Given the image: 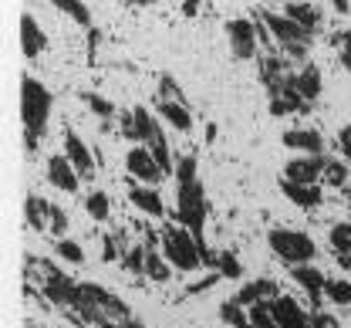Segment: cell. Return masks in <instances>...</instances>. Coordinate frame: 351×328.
I'll return each mask as SVG.
<instances>
[{"label":"cell","instance_id":"1","mask_svg":"<svg viewBox=\"0 0 351 328\" xmlns=\"http://www.w3.org/2000/svg\"><path fill=\"white\" fill-rule=\"evenodd\" d=\"M68 312H71L75 322L98 325V328H119L122 322L132 318L129 305H125L115 291H108V288H101V284H78L75 301H71Z\"/></svg>","mask_w":351,"mask_h":328},{"label":"cell","instance_id":"2","mask_svg":"<svg viewBox=\"0 0 351 328\" xmlns=\"http://www.w3.org/2000/svg\"><path fill=\"white\" fill-rule=\"evenodd\" d=\"M51 108H54L51 89H44L38 78L24 75L21 78V115H24V145H27V152H38L44 129H47V119H51Z\"/></svg>","mask_w":351,"mask_h":328},{"label":"cell","instance_id":"3","mask_svg":"<svg viewBox=\"0 0 351 328\" xmlns=\"http://www.w3.org/2000/svg\"><path fill=\"white\" fill-rule=\"evenodd\" d=\"M162 257L169 261L176 271H196L199 264H217V257L210 254L206 240H196L186 227H169L162 231Z\"/></svg>","mask_w":351,"mask_h":328},{"label":"cell","instance_id":"4","mask_svg":"<svg viewBox=\"0 0 351 328\" xmlns=\"http://www.w3.org/2000/svg\"><path fill=\"white\" fill-rule=\"evenodd\" d=\"M210 203H206V189L203 183H179V196H176V220L179 227H186L196 240H203V224H206Z\"/></svg>","mask_w":351,"mask_h":328},{"label":"cell","instance_id":"5","mask_svg":"<svg viewBox=\"0 0 351 328\" xmlns=\"http://www.w3.org/2000/svg\"><path fill=\"white\" fill-rule=\"evenodd\" d=\"M257 17L263 21L267 34L284 47L291 58H304L307 54V47H311V41H314V34H311V31H304L301 24H294L287 14H270V10H261Z\"/></svg>","mask_w":351,"mask_h":328},{"label":"cell","instance_id":"6","mask_svg":"<svg viewBox=\"0 0 351 328\" xmlns=\"http://www.w3.org/2000/svg\"><path fill=\"white\" fill-rule=\"evenodd\" d=\"M267 244H270V250L284 261V264H291V268H301V264H311L314 261V254H317V247H314V240L301 231H287V227H280V231H270L267 234Z\"/></svg>","mask_w":351,"mask_h":328},{"label":"cell","instance_id":"7","mask_svg":"<svg viewBox=\"0 0 351 328\" xmlns=\"http://www.w3.org/2000/svg\"><path fill=\"white\" fill-rule=\"evenodd\" d=\"M122 136L129 142H152L162 139V126H159V115H152L149 108H132L122 115Z\"/></svg>","mask_w":351,"mask_h":328},{"label":"cell","instance_id":"8","mask_svg":"<svg viewBox=\"0 0 351 328\" xmlns=\"http://www.w3.org/2000/svg\"><path fill=\"white\" fill-rule=\"evenodd\" d=\"M226 38H230V51H233V58L247 61V58H254V54H257V41H261V34H257V24H254L250 17H233V21L226 24Z\"/></svg>","mask_w":351,"mask_h":328},{"label":"cell","instance_id":"9","mask_svg":"<svg viewBox=\"0 0 351 328\" xmlns=\"http://www.w3.org/2000/svg\"><path fill=\"white\" fill-rule=\"evenodd\" d=\"M125 166H129V173L142 187H156V183L166 176V173L159 169V163H156V156H152L149 145H132L129 156H125Z\"/></svg>","mask_w":351,"mask_h":328},{"label":"cell","instance_id":"10","mask_svg":"<svg viewBox=\"0 0 351 328\" xmlns=\"http://www.w3.org/2000/svg\"><path fill=\"white\" fill-rule=\"evenodd\" d=\"M270 312H274L277 328H311L307 308L298 298H291V294H277V298L270 301Z\"/></svg>","mask_w":351,"mask_h":328},{"label":"cell","instance_id":"11","mask_svg":"<svg viewBox=\"0 0 351 328\" xmlns=\"http://www.w3.org/2000/svg\"><path fill=\"white\" fill-rule=\"evenodd\" d=\"M324 163L321 156H298L284 166V180L291 183H301V187H317V180L324 176Z\"/></svg>","mask_w":351,"mask_h":328},{"label":"cell","instance_id":"12","mask_svg":"<svg viewBox=\"0 0 351 328\" xmlns=\"http://www.w3.org/2000/svg\"><path fill=\"white\" fill-rule=\"evenodd\" d=\"M64 156H68V163L78 169L82 180H91V176H95V156H91L88 142L82 139L75 129H64Z\"/></svg>","mask_w":351,"mask_h":328},{"label":"cell","instance_id":"13","mask_svg":"<svg viewBox=\"0 0 351 328\" xmlns=\"http://www.w3.org/2000/svg\"><path fill=\"white\" fill-rule=\"evenodd\" d=\"M44 176H47L51 187L61 189V193H78V187H82V176H78V169L68 163V156H51Z\"/></svg>","mask_w":351,"mask_h":328},{"label":"cell","instance_id":"14","mask_svg":"<svg viewBox=\"0 0 351 328\" xmlns=\"http://www.w3.org/2000/svg\"><path fill=\"white\" fill-rule=\"evenodd\" d=\"M287 85L301 95L307 105H314V102H317V95H321V89H324V85H321V71H317L314 65H304L301 71H294V75L287 78Z\"/></svg>","mask_w":351,"mask_h":328},{"label":"cell","instance_id":"15","mask_svg":"<svg viewBox=\"0 0 351 328\" xmlns=\"http://www.w3.org/2000/svg\"><path fill=\"white\" fill-rule=\"evenodd\" d=\"M243 308H254V305H261V301H274L277 298V284L270 281V278H254V281H247L237 294H233Z\"/></svg>","mask_w":351,"mask_h":328},{"label":"cell","instance_id":"16","mask_svg":"<svg viewBox=\"0 0 351 328\" xmlns=\"http://www.w3.org/2000/svg\"><path fill=\"white\" fill-rule=\"evenodd\" d=\"M291 274H294V281L301 284L307 291V298H311V308L314 312H321V294H324V274L321 271H314L311 264H301V268H291Z\"/></svg>","mask_w":351,"mask_h":328},{"label":"cell","instance_id":"17","mask_svg":"<svg viewBox=\"0 0 351 328\" xmlns=\"http://www.w3.org/2000/svg\"><path fill=\"white\" fill-rule=\"evenodd\" d=\"M21 47H24L27 58H38L44 47H47V38H44V31L34 14H21Z\"/></svg>","mask_w":351,"mask_h":328},{"label":"cell","instance_id":"18","mask_svg":"<svg viewBox=\"0 0 351 328\" xmlns=\"http://www.w3.org/2000/svg\"><path fill=\"white\" fill-rule=\"evenodd\" d=\"M284 145L294 149V152H304V156H321L324 152V139L314 129H287L284 132Z\"/></svg>","mask_w":351,"mask_h":328},{"label":"cell","instance_id":"19","mask_svg":"<svg viewBox=\"0 0 351 328\" xmlns=\"http://www.w3.org/2000/svg\"><path fill=\"white\" fill-rule=\"evenodd\" d=\"M129 200L135 210H142V213H149V217H166V203H162V196L156 193V187H138V183H132Z\"/></svg>","mask_w":351,"mask_h":328},{"label":"cell","instance_id":"20","mask_svg":"<svg viewBox=\"0 0 351 328\" xmlns=\"http://www.w3.org/2000/svg\"><path fill=\"white\" fill-rule=\"evenodd\" d=\"M156 115H162V122H169L179 132H189L193 129V115H189V105H179V102H159L156 98Z\"/></svg>","mask_w":351,"mask_h":328},{"label":"cell","instance_id":"21","mask_svg":"<svg viewBox=\"0 0 351 328\" xmlns=\"http://www.w3.org/2000/svg\"><path fill=\"white\" fill-rule=\"evenodd\" d=\"M280 193L294 203V207H304V210H311V207H317L321 203V187H301V183H291V180H280Z\"/></svg>","mask_w":351,"mask_h":328},{"label":"cell","instance_id":"22","mask_svg":"<svg viewBox=\"0 0 351 328\" xmlns=\"http://www.w3.org/2000/svg\"><path fill=\"white\" fill-rule=\"evenodd\" d=\"M24 217H27V227L41 234L44 227H47V217H51V203H47L44 196H38V193H27V200H24Z\"/></svg>","mask_w":351,"mask_h":328},{"label":"cell","instance_id":"23","mask_svg":"<svg viewBox=\"0 0 351 328\" xmlns=\"http://www.w3.org/2000/svg\"><path fill=\"white\" fill-rule=\"evenodd\" d=\"M284 14L294 21V24H301L304 31H317V24H321V10L317 7H311V3H284Z\"/></svg>","mask_w":351,"mask_h":328},{"label":"cell","instance_id":"24","mask_svg":"<svg viewBox=\"0 0 351 328\" xmlns=\"http://www.w3.org/2000/svg\"><path fill=\"white\" fill-rule=\"evenodd\" d=\"M219 322L230 328H254L250 325V312H243V305H240L237 298H226V301L219 305Z\"/></svg>","mask_w":351,"mask_h":328},{"label":"cell","instance_id":"25","mask_svg":"<svg viewBox=\"0 0 351 328\" xmlns=\"http://www.w3.org/2000/svg\"><path fill=\"white\" fill-rule=\"evenodd\" d=\"M85 213L91 220H98V224H105L108 220V213H112V200H108V193H101V189H91L85 196Z\"/></svg>","mask_w":351,"mask_h":328},{"label":"cell","instance_id":"26","mask_svg":"<svg viewBox=\"0 0 351 328\" xmlns=\"http://www.w3.org/2000/svg\"><path fill=\"white\" fill-rule=\"evenodd\" d=\"M213 268H217L219 278H226V281H240V278H243V264L237 261V254H233V250H219Z\"/></svg>","mask_w":351,"mask_h":328},{"label":"cell","instance_id":"27","mask_svg":"<svg viewBox=\"0 0 351 328\" xmlns=\"http://www.w3.org/2000/svg\"><path fill=\"white\" fill-rule=\"evenodd\" d=\"M145 278L149 281H169V261L159 250H152V247L145 254Z\"/></svg>","mask_w":351,"mask_h":328},{"label":"cell","instance_id":"28","mask_svg":"<svg viewBox=\"0 0 351 328\" xmlns=\"http://www.w3.org/2000/svg\"><path fill=\"white\" fill-rule=\"evenodd\" d=\"M54 7L61 14H68L75 24H82L85 31H91V10H88L85 3H78V0H54Z\"/></svg>","mask_w":351,"mask_h":328},{"label":"cell","instance_id":"29","mask_svg":"<svg viewBox=\"0 0 351 328\" xmlns=\"http://www.w3.org/2000/svg\"><path fill=\"white\" fill-rule=\"evenodd\" d=\"M324 294H328V301H331V305H351V281L335 278V281L324 284Z\"/></svg>","mask_w":351,"mask_h":328},{"label":"cell","instance_id":"30","mask_svg":"<svg viewBox=\"0 0 351 328\" xmlns=\"http://www.w3.org/2000/svg\"><path fill=\"white\" fill-rule=\"evenodd\" d=\"M159 102H179V105H186V95L179 89V82H176L173 75H162L159 78V92H156Z\"/></svg>","mask_w":351,"mask_h":328},{"label":"cell","instance_id":"31","mask_svg":"<svg viewBox=\"0 0 351 328\" xmlns=\"http://www.w3.org/2000/svg\"><path fill=\"white\" fill-rule=\"evenodd\" d=\"M331 247L338 250V257H351V227L348 224H335V227H331Z\"/></svg>","mask_w":351,"mask_h":328},{"label":"cell","instance_id":"32","mask_svg":"<svg viewBox=\"0 0 351 328\" xmlns=\"http://www.w3.org/2000/svg\"><path fill=\"white\" fill-rule=\"evenodd\" d=\"M54 254L58 257H64V261H71V264H85V250L75 244V240H54Z\"/></svg>","mask_w":351,"mask_h":328},{"label":"cell","instance_id":"33","mask_svg":"<svg viewBox=\"0 0 351 328\" xmlns=\"http://www.w3.org/2000/svg\"><path fill=\"white\" fill-rule=\"evenodd\" d=\"M247 312H250V325L254 328H277L274 312H270V301H261V305H254V308H247Z\"/></svg>","mask_w":351,"mask_h":328},{"label":"cell","instance_id":"34","mask_svg":"<svg viewBox=\"0 0 351 328\" xmlns=\"http://www.w3.org/2000/svg\"><path fill=\"white\" fill-rule=\"evenodd\" d=\"M82 102H85V105L91 108V112H95V115H101V119H112V115H115V105H112L108 98H101V95L85 92V95H82Z\"/></svg>","mask_w":351,"mask_h":328},{"label":"cell","instance_id":"35","mask_svg":"<svg viewBox=\"0 0 351 328\" xmlns=\"http://www.w3.org/2000/svg\"><path fill=\"white\" fill-rule=\"evenodd\" d=\"M145 254H149V247H125V254H122V264L135 271V274H145Z\"/></svg>","mask_w":351,"mask_h":328},{"label":"cell","instance_id":"36","mask_svg":"<svg viewBox=\"0 0 351 328\" xmlns=\"http://www.w3.org/2000/svg\"><path fill=\"white\" fill-rule=\"evenodd\" d=\"M149 149H152V156H156L159 169H162V173L169 176V173H173L176 166H173V156H169V142H166V136H162V139H156L152 145H149Z\"/></svg>","mask_w":351,"mask_h":328},{"label":"cell","instance_id":"37","mask_svg":"<svg viewBox=\"0 0 351 328\" xmlns=\"http://www.w3.org/2000/svg\"><path fill=\"white\" fill-rule=\"evenodd\" d=\"M324 180H328L331 187H345V183H348V166L338 163V159H328V163H324Z\"/></svg>","mask_w":351,"mask_h":328},{"label":"cell","instance_id":"38","mask_svg":"<svg viewBox=\"0 0 351 328\" xmlns=\"http://www.w3.org/2000/svg\"><path fill=\"white\" fill-rule=\"evenodd\" d=\"M176 180L179 183H196L199 176H196V156H182L179 163H176Z\"/></svg>","mask_w":351,"mask_h":328},{"label":"cell","instance_id":"39","mask_svg":"<svg viewBox=\"0 0 351 328\" xmlns=\"http://www.w3.org/2000/svg\"><path fill=\"white\" fill-rule=\"evenodd\" d=\"M47 227H51L54 234H64V231H68V213H64V207H54V203H51V217H47Z\"/></svg>","mask_w":351,"mask_h":328},{"label":"cell","instance_id":"40","mask_svg":"<svg viewBox=\"0 0 351 328\" xmlns=\"http://www.w3.org/2000/svg\"><path fill=\"white\" fill-rule=\"evenodd\" d=\"M122 254H125V250H119L112 237L101 240V261H105V264H108V261H122Z\"/></svg>","mask_w":351,"mask_h":328},{"label":"cell","instance_id":"41","mask_svg":"<svg viewBox=\"0 0 351 328\" xmlns=\"http://www.w3.org/2000/svg\"><path fill=\"white\" fill-rule=\"evenodd\" d=\"M311 328H341L331 315H324V312H311Z\"/></svg>","mask_w":351,"mask_h":328},{"label":"cell","instance_id":"42","mask_svg":"<svg viewBox=\"0 0 351 328\" xmlns=\"http://www.w3.org/2000/svg\"><path fill=\"white\" fill-rule=\"evenodd\" d=\"M338 45H341V65H345V68L351 71V31H341Z\"/></svg>","mask_w":351,"mask_h":328},{"label":"cell","instance_id":"43","mask_svg":"<svg viewBox=\"0 0 351 328\" xmlns=\"http://www.w3.org/2000/svg\"><path fill=\"white\" fill-rule=\"evenodd\" d=\"M338 142H341V152H345V159H351V126H345V129H341Z\"/></svg>","mask_w":351,"mask_h":328},{"label":"cell","instance_id":"44","mask_svg":"<svg viewBox=\"0 0 351 328\" xmlns=\"http://www.w3.org/2000/svg\"><path fill=\"white\" fill-rule=\"evenodd\" d=\"M179 10H182V17H196L199 14V0H186V3H179Z\"/></svg>","mask_w":351,"mask_h":328},{"label":"cell","instance_id":"45","mask_svg":"<svg viewBox=\"0 0 351 328\" xmlns=\"http://www.w3.org/2000/svg\"><path fill=\"white\" fill-rule=\"evenodd\" d=\"M95 47H98V31L91 27V31H88V51H91V58H95Z\"/></svg>","mask_w":351,"mask_h":328},{"label":"cell","instance_id":"46","mask_svg":"<svg viewBox=\"0 0 351 328\" xmlns=\"http://www.w3.org/2000/svg\"><path fill=\"white\" fill-rule=\"evenodd\" d=\"M119 328H145V322H138V318H135V315H132L129 322H122V325Z\"/></svg>","mask_w":351,"mask_h":328},{"label":"cell","instance_id":"47","mask_svg":"<svg viewBox=\"0 0 351 328\" xmlns=\"http://www.w3.org/2000/svg\"><path fill=\"white\" fill-rule=\"evenodd\" d=\"M331 7H335V10H338V14H348V10H351V3H345V0H335V3H331Z\"/></svg>","mask_w":351,"mask_h":328},{"label":"cell","instance_id":"48","mask_svg":"<svg viewBox=\"0 0 351 328\" xmlns=\"http://www.w3.org/2000/svg\"><path fill=\"white\" fill-rule=\"evenodd\" d=\"M27 328H41V325H27Z\"/></svg>","mask_w":351,"mask_h":328},{"label":"cell","instance_id":"49","mask_svg":"<svg viewBox=\"0 0 351 328\" xmlns=\"http://www.w3.org/2000/svg\"><path fill=\"white\" fill-rule=\"evenodd\" d=\"M348 227H351V220H348Z\"/></svg>","mask_w":351,"mask_h":328}]
</instances>
